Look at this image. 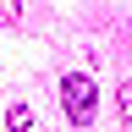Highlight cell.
<instances>
[{"label":"cell","mask_w":132,"mask_h":132,"mask_svg":"<svg viewBox=\"0 0 132 132\" xmlns=\"http://www.w3.org/2000/svg\"><path fill=\"white\" fill-rule=\"evenodd\" d=\"M61 105H66V121L88 127L94 110H99V88H94V77H88V72H66V77H61Z\"/></svg>","instance_id":"6da1fadb"},{"label":"cell","mask_w":132,"mask_h":132,"mask_svg":"<svg viewBox=\"0 0 132 132\" xmlns=\"http://www.w3.org/2000/svg\"><path fill=\"white\" fill-rule=\"evenodd\" d=\"M16 16H22V6L16 0H0V22H16Z\"/></svg>","instance_id":"7a4b0ae2"},{"label":"cell","mask_w":132,"mask_h":132,"mask_svg":"<svg viewBox=\"0 0 132 132\" xmlns=\"http://www.w3.org/2000/svg\"><path fill=\"white\" fill-rule=\"evenodd\" d=\"M121 110H127V121H132V77L121 82Z\"/></svg>","instance_id":"3957f363"}]
</instances>
